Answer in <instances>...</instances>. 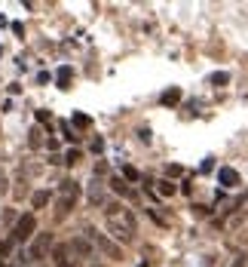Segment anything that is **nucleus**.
Instances as JSON below:
<instances>
[{
  "instance_id": "f257e3e1",
  "label": "nucleus",
  "mask_w": 248,
  "mask_h": 267,
  "mask_svg": "<svg viewBox=\"0 0 248 267\" xmlns=\"http://www.w3.org/2000/svg\"><path fill=\"white\" fill-rule=\"evenodd\" d=\"M104 212H108V230L120 240V243H132L135 240V215L120 206V203H108L104 206Z\"/></svg>"
},
{
  "instance_id": "f03ea898",
  "label": "nucleus",
  "mask_w": 248,
  "mask_h": 267,
  "mask_svg": "<svg viewBox=\"0 0 248 267\" xmlns=\"http://www.w3.org/2000/svg\"><path fill=\"white\" fill-rule=\"evenodd\" d=\"M77 200H80V184L77 181H62L59 200H56V218H64L67 212L77 206Z\"/></svg>"
},
{
  "instance_id": "7ed1b4c3",
  "label": "nucleus",
  "mask_w": 248,
  "mask_h": 267,
  "mask_svg": "<svg viewBox=\"0 0 248 267\" xmlns=\"http://www.w3.org/2000/svg\"><path fill=\"white\" fill-rule=\"evenodd\" d=\"M86 240H95V246L101 249L104 255H111L114 261H120V258H123V249H120V246H117L114 240H108V237H104V234H98L95 227H89V230H86Z\"/></svg>"
},
{
  "instance_id": "20e7f679",
  "label": "nucleus",
  "mask_w": 248,
  "mask_h": 267,
  "mask_svg": "<svg viewBox=\"0 0 248 267\" xmlns=\"http://www.w3.org/2000/svg\"><path fill=\"white\" fill-rule=\"evenodd\" d=\"M37 230V218L31 215V212H25V215L15 221V227H12V240H19V243H25V240H31V234Z\"/></svg>"
},
{
  "instance_id": "39448f33",
  "label": "nucleus",
  "mask_w": 248,
  "mask_h": 267,
  "mask_svg": "<svg viewBox=\"0 0 248 267\" xmlns=\"http://www.w3.org/2000/svg\"><path fill=\"white\" fill-rule=\"evenodd\" d=\"M49 249H52V234H37V240H34L31 249H28V258L40 261V258L49 255Z\"/></svg>"
},
{
  "instance_id": "423d86ee",
  "label": "nucleus",
  "mask_w": 248,
  "mask_h": 267,
  "mask_svg": "<svg viewBox=\"0 0 248 267\" xmlns=\"http://www.w3.org/2000/svg\"><path fill=\"white\" fill-rule=\"evenodd\" d=\"M52 261H56V267H77L70 246H56V249H52Z\"/></svg>"
},
{
  "instance_id": "0eeeda50",
  "label": "nucleus",
  "mask_w": 248,
  "mask_h": 267,
  "mask_svg": "<svg viewBox=\"0 0 248 267\" xmlns=\"http://www.w3.org/2000/svg\"><path fill=\"white\" fill-rule=\"evenodd\" d=\"M70 252H77L80 258H89L92 255V243L86 240V237H77L74 243H70Z\"/></svg>"
},
{
  "instance_id": "6e6552de",
  "label": "nucleus",
  "mask_w": 248,
  "mask_h": 267,
  "mask_svg": "<svg viewBox=\"0 0 248 267\" xmlns=\"http://www.w3.org/2000/svg\"><path fill=\"white\" fill-rule=\"evenodd\" d=\"M218 181H221L224 187H236V184H239V175H236V169H230V166H224V169L218 172Z\"/></svg>"
},
{
  "instance_id": "1a4fd4ad",
  "label": "nucleus",
  "mask_w": 248,
  "mask_h": 267,
  "mask_svg": "<svg viewBox=\"0 0 248 267\" xmlns=\"http://www.w3.org/2000/svg\"><path fill=\"white\" fill-rule=\"evenodd\" d=\"M163 104H166V108H178V104H181V89L178 86L166 89V92H163Z\"/></svg>"
},
{
  "instance_id": "9d476101",
  "label": "nucleus",
  "mask_w": 248,
  "mask_h": 267,
  "mask_svg": "<svg viewBox=\"0 0 248 267\" xmlns=\"http://www.w3.org/2000/svg\"><path fill=\"white\" fill-rule=\"evenodd\" d=\"M89 203L92 206H101L104 203V184H98V181L89 184Z\"/></svg>"
},
{
  "instance_id": "9b49d317",
  "label": "nucleus",
  "mask_w": 248,
  "mask_h": 267,
  "mask_svg": "<svg viewBox=\"0 0 248 267\" xmlns=\"http://www.w3.org/2000/svg\"><path fill=\"white\" fill-rule=\"evenodd\" d=\"M111 187L120 193V197H132V190H129V184H126V178H111Z\"/></svg>"
},
{
  "instance_id": "f8f14e48",
  "label": "nucleus",
  "mask_w": 248,
  "mask_h": 267,
  "mask_svg": "<svg viewBox=\"0 0 248 267\" xmlns=\"http://www.w3.org/2000/svg\"><path fill=\"white\" fill-rule=\"evenodd\" d=\"M49 203V190H34V197H31V206L34 209H43Z\"/></svg>"
},
{
  "instance_id": "ddd939ff",
  "label": "nucleus",
  "mask_w": 248,
  "mask_h": 267,
  "mask_svg": "<svg viewBox=\"0 0 248 267\" xmlns=\"http://www.w3.org/2000/svg\"><path fill=\"white\" fill-rule=\"evenodd\" d=\"M28 145H31V148H40V145H43V132H40V129H31Z\"/></svg>"
},
{
  "instance_id": "4468645a",
  "label": "nucleus",
  "mask_w": 248,
  "mask_h": 267,
  "mask_svg": "<svg viewBox=\"0 0 248 267\" xmlns=\"http://www.w3.org/2000/svg\"><path fill=\"white\" fill-rule=\"evenodd\" d=\"M80 157H83V154H80L77 148H70V151L64 154V163H67V166H74V163H80Z\"/></svg>"
},
{
  "instance_id": "2eb2a0df",
  "label": "nucleus",
  "mask_w": 248,
  "mask_h": 267,
  "mask_svg": "<svg viewBox=\"0 0 248 267\" xmlns=\"http://www.w3.org/2000/svg\"><path fill=\"white\" fill-rule=\"evenodd\" d=\"M156 190L163 193V197H172V193H175V184H172V181H159V184H156Z\"/></svg>"
},
{
  "instance_id": "dca6fc26",
  "label": "nucleus",
  "mask_w": 248,
  "mask_h": 267,
  "mask_svg": "<svg viewBox=\"0 0 248 267\" xmlns=\"http://www.w3.org/2000/svg\"><path fill=\"white\" fill-rule=\"evenodd\" d=\"M67 83H70V68H62V71H59V86L67 89Z\"/></svg>"
},
{
  "instance_id": "f3484780",
  "label": "nucleus",
  "mask_w": 248,
  "mask_h": 267,
  "mask_svg": "<svg viewBox=\"0 0 248 267\" xmlns=\"http://www.w3.org/2000/svg\"><path fill=\"white\" fill-rule=\"evenodd\" d=\"M227 80H230V74H224V71L211 74V83H215V86H227Z\"/></svg>"
},
{
  "instance_id": "a211bd4d",
  "label": "nucleus",
  "mask_w": 248,
  "mask_h": 267,
  "mask_svg": "<svg viewBox=\"0 0 248 267\" xmlns=\"http://www.w3.org/2000/svg\"><path fill=\"white\" fill-rule=\"evenodd\" d=\"M74 126L77 129H86V126H89V117H86V114H74Z\"/></svg>"
},
{
  "instance_id": "6ab92c4d",
  "label": "nucleus",
  "mask_w": 248,
  "mask_h": 267,
  "mask_svg": "<svg viewBox=\"0 0 248 267\" xmlns=\"http://www.w3.org/2000/svg\"><path fill=\"white\" fill-rule=\"evenodd\" d=\"M123 178H126V181H135V178H138V169H135V166H126V169H123Z\"/></svg>"
},
{
  "instance_id": "aec40b11",
  "label": "nucleus",
  "mask_w": 248,
  "mask_h": 267,
  "mask_svg": "<svg viewBox=\"0 0 248 267\" xmlns=\"http://www.w3.org/2000/svg\"><path fill=\"white\" fill-rule=\"evenodd\" d=\"M6 184H9V181H6V172L0 169V193H6Z\"/></svg>"
},
{
  "instance_id": "412c9836",
  "label": "nucleus",
  "mask_w": 248,
  "mask_h": 267,
  "mask_svg": "<svg viewBox=\"0 0 248 267\" xmlns=\"http://www.w3.org/2000/svg\"><path fill=\"white\" fill-rule=\"evenodd\" d=\"M62 132H64V138H67V141H77V135L70 132V126H64V123H62Z\"/></svg>"
},
{
  "instance_id": "4be33fe9",
  "label": "nucleus",
  "mask_w": 248,
  "mask_h": 267,
  "mask_svg": "<svg viewBox=\"0 0 248 267\" xmlns=\"http://www.w3.org/2000/svg\"><path fill=\"white\" fill-rule=\"evenodd\" d=\"M37 120L40 123H49V111H37Z\"/></svg>"
},
{
  "instance_id": "5701e85b",
  "label": "nucleus",
  "mask_w": 248,
  "mask_h": 267,
  "mask_svg": "<svg viewBox=\"0 0 248 267\" xmlns=\"http://www.w3.org/2000/svg\"><path fill=\"white\" fill-rule=\"evenodd\" d=\"M242 264H245V261H242V258H236V264H233V267H242Z\"/></svg>"
}]
</instances>
